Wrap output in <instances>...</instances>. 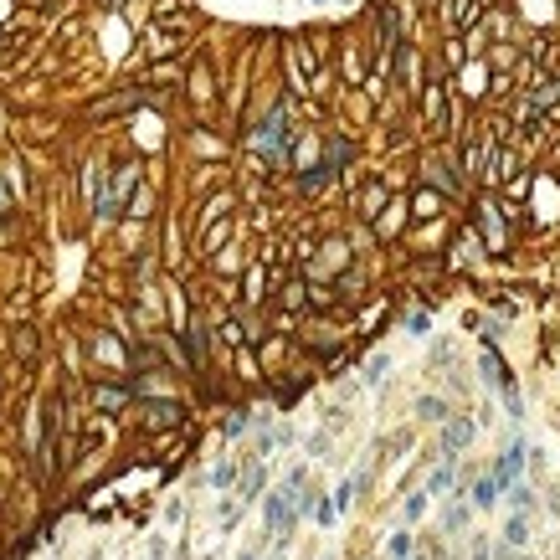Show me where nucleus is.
Returning a JSON list of instances; mask_svg holds the SVG:
<instances>
[{
    "instance_id": "7",
    "label": "nucleus",
    "mask_w": 560,
    "mask_h": 560,
    "mask_svg": "<svg viewBox=\"0 0 560 560\" xmlns=\"http://www.w3.org/2000/svg\"><path fill=\"white\" fill-rule=\"evenodd\" d=\"M355 488H360V478H345V484L334 488V499H329V504H334V514H345V509H349V499H355Z\"/></svg>"
},
{
    "instance_id": "3",
    "label": "nucleus",
    "mask_w": 560,
    "mask_h": 560,
    "mask_svg": "<svg viewBox=\"0 0 560 560\" xmlns=\"http://www.w3.org/2000/svg\"><path fill=\"white\" fill-rule=\"evenodd\" d=\"M283 134H288V129H283V108H272V119L263 124V129H257V149H263V154H278V145H283Z\"/></svg>"
},
{
    "instance_id": "4",
    "label": "nucleus",
    "mask_w": 560,
    "mask_h": 560,
    "mask_svg": "<svg viewBox=\"0 0 560 560\" xmlns=\"http://www.w3.org/2000/svg\"><path fill=\"white\" fill-rule=\"evenodd\" d=\"M473 442V422L468 416H458V422H447V432H442V452H458Z\"/></svg>"
},
{
    "instance_id": "13",
    "label": "nucleus",
    "mask_w": 560,
    "mask_h": 560,
    "mask_svg": "<svg viewBox=\"0 0 560 560\" xmlns=\"http://www.w3.org/2000/svg\"><path fill=\"white\" fill-rule=\"evenodd\" d=\"M468 525V504H452L447 509V529H463Z\"/></svg>"
},
{
    "instance_id": "1",
    "label": "nucleus",
    "mask_w": 560,
    "mask_h": 560,
    "mask_svg": "<svg viewBox=\"0 0 560 560\" xmlns=\"http://www.w3.org/2000/svg\"><path fill=\"white\" fill-rule=\"evenodd\" d=\"M293 493L288 488H278V493H272V499H267V529H272V535H288V529H293Z\"/></svg>"
},
{
    "instance_id": "5",
    "label": "nucleus",
    "mask_w": 560,
    "mask_h": 560,
    "mask_svg": "<svg viewBox=\"0 0 560 560\" xmlns=\"http://www.w3.org/2000/svg\"><path fill=\"white\" fill-rule=\"evenodd\" d=\"M504 540H509L514 550H519V545H529V514H514L509 525H504Z\"/></svg>"
},
{
    "instance_id": "6",
    "label": "nucleus",
    "mask_w": 560,
    "mask_h": 560,
    "mask_svg": "<svg viewBox=\"0 0 560 560\" xmlns=\"http://www.w3.org/2000/svg\"><path fill=\"white\" fill-rule=\"evenodd\" d=\"M447 484H452V452H447V463L432 473V484H427V499H437V493H447Z\"/></svg>"
},
{
    "instance_id": "2",
    "label": "nucleus",
    "mask_w": 560,
    "mask_h": 560,
    "mask_svg": "<svg viewBox=\"0 0 560 560\" xmlns=\"http://www.w3.org/2000/svg\"><path fill=\"white\" fill-rule=\"evenodd\" d=\"M519 473H525V442H509V447H504V458H499V473H493V484L499 488H509V484H519Z\"/></svg>"
},
{
    "instance_id": "10",
    "label": "nucleus",
    "mask_w": 560,
    "mask_h": 560,
    "mask_svg": "<svg viewBox=\"0 0 560 560\" xmlns=\"http://www.w3.org/2000/svg\"><path fill=\"white\" fill-rule=\"evenodd\" d=\"M411 555V535H390V560H406Z\"/></svg>"
},
{
    "instance_id": "11",
    "label": "nucleus",
    "mask_w": 560,
    "mask_h": 560,
    "mask_svg": "<svg viewBox=\"0 0 560 560\" xmlns=\"http://www.w3.org/2000/svg\"><path fill=\"white\" fill-rule=\"evenodd\" d=\"M231 478H237V463H221V468H216V473H211V484H216V488H227V484H231Z\"/></svg>"
},
{
    "instance_id": "12",
    "label": "nucleus",
    "mask_w": 560,
    "mask_h": 560,
    "mask_svg": "<svg viewBox=\"0 0 560 560\" xmlns=\"http://www.w3.org/2000/svg\"><path fill=\"white\" fill-rule=\"evenodd\" d=\"M427 514V493H411L406 499V519H422Z\"/></svg>"
},
{
    "instance_id": "9",
    "label": "nucleus",
    "mask_w": 560,
    "mask_h": 560,
    "mask_svg": "<svg viewBox=\"0 0 560 560\" xmlns=\"http://www.w3.org/2000/svg\"><path fill=\"white\" fill-rule=\"evenodd\" d=\"M416 416H427V422H442V416H447V406H442V401H422V406H416Z\"/></svg>"
},
{
    "instance_id": "8",
    "label": "nucleus",
    "mask_w": 560,
    "mask_h": 560,
    "mask_svg": "<svg viewBox=\"0 0 560 560\" xmlns=\"http://www.w3.org/2000/svg\"><path fill=\"white\" fill-rule=\"evenodd\" d=\"M493 493H499V484H493V478H478V484H473V504H478V509H488Z\"/></svg>"
}]
</instances>
